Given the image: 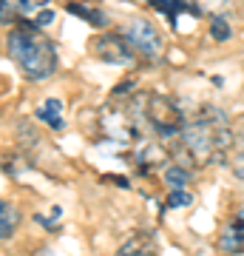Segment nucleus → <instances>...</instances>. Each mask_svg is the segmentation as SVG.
Returning a JSON list of instances; mask_svg holds the SVG:
<instances>
[{
    "label": "nucleus",
    "instance_id": "1",
    "mask_svg": "<svg viewBox=\"0 0 244 256\" xmlns=\"http://www.w3.org/2000/svg\"><path fill=\"white\" fill-rule=\"evenodd\" d=\"M233 140L236 134L230 117L216 106H205L193 114H185V126L173 142L176 151L185 156V165L193 162L199 168H208V165H222L230 156Z\"/></svg>",
    "mask_w": 244,
    "mask_h": 256
},
{
    "label": "nucleus",
    "instance_id": "2",
    "mask_svg": "<svg viewBox=\"0 0 244 256\" xmlns=\"http://www.w3.org/2000/svg\"><path fill=\"white\" fill-rule=\"evenodd\" d=\"M6 52H9L11 63L17 66L28 80H48L57 72V66H60L54 43L37 26H31L28 20L9 28Z\"/></svg>",
    "mask_w": 244,
    "mask_h": 256
},
{
    "label": "nucleus",
    "instance_id": "3",
    "mask_svg": "<svg viewBox=\"0 0 244 256\" xmlns=\"http://www.w3.org/2000/svg\"><path fill=\"white\" fill-rule=\"evenodd\" d=\"M136 97H139L145 126L151 128L156 137L171 140V142L179 137L182 126H185V111L176 106V100H171L168 94H159V92L136 94Z\"/></svg>",
    "mask_w": 244,
    "mask_h": 256
},
{
    "label": "nucleus",
    "instance_id": "4",
    "mask_svg": "<svg viewBox=\"0 0 244 256\" xmlns=\"http://www.w3.org/2000/svg\"><path fill=\"white\" fill-rule=\"evenodd\" d=\"M125 40L131 43V48L136 52V57H145L148 63H159L165 54V40L159 34V28L145 18H134L125 26Z\"/></svg>",
    "mask_w": 244,
    "mask_h": 256
},
{
    "label": "nucleus",
    "instance_id": "5",
    "mask_svg": "<svg viewBox=\"0 0 244 256\" xmlns=\"http://www.w3.org/2000/svg\"><path fill=\"white\" fill-rule=\"evenodd\" d=\"M94 54L100 57L102 63L122 66V68H131V66H136V60H139L122 32H105V34H100L94 40Z\"/></svg>",
    "mask_w": 244,
    "mask_h": 256
},
{
    "label": "nucleus",
    "instance_id": "6",
    "mask_svg": "<svg viewBox=\"0 0 244 256\" xmlns=\"http://www.w3.org/2000/svg\"><path fill=\"white\" fill-rule=\"evenodd\" d=\"M48 0H0V26L9 23H26V18H31L40 6H45Z\"/></svg>",
    "mask_w": 244,
    "mask_h": 256
},
{
    "label": "nucleus",
    "instance_id": "7",
    "mask_svg": "<svg viewBox=\"0 0 244 256\" xmlns=\"http://www.w3.org/2000/svg\"><path fill=\"white\" fill-rule=\"evenodd\" d=\"M114 256H159V248H156L154 234L148 230H134L122 239V245L117 248Z\"/></svg>",
    "mask_w": 244,
    "mask_h": 256
},
{
    "label": "nucleus",
    "instance_id": "8",
    "mask_svg": "<svg viewBox=\"0 0 244 256\" xmlns=\"http://www.w3.org/2000/svg\"><path fill=\"white\" fill-rule=\"evenodd\" d=\"M148 3H151L159 14H165L173 28H176L179 14H193V18H199V14H202V9H199V3H196V0H148Z\"/></svg>",
    "mask_w": 244,
    "mask_h": 256
},
{
    "label": "nucleus",
    "instance_id": "9",
    "mask_svg": "<svg viewBox=\"0 0 244 256\" xmlns=\"http://www.w3.org/2000/svg\"><path fill=\"white\" fill-rule=\"evenodd\" d=\"M219 250L227 256H239L244 254V225L239 220L225 222V228L219 234Z\"/></svg>",
    "mask_w": 244,
    "mask_h": 256
},
{
    "label": "nucleus",
    "instance_id": "10",
    "mask_svg": "<svg viewBox=\"0 0 244 256\" xmlns=\"http://www.w3.org/2000/svg\"><path fill=\"white\" fill-rule=\"evenodd\" d=\"M34 117L40 120V122H45V126L51 128V131H63V128H65V120H63V102L57 100V97H48V100H45L43 106H37Z\"/></svg>",
    "mask_w": 244,
    "mask_h": 256
},
{
    "label": "nucleus",
    "instance_id": "11",
    "mask_svg": "<svg viewBox=\"0 0 244 256\" xmlns=\"http://www.w3.org/2000/svg\"><path fill=\"white\" fill-rule=\"evenodd\" d=\"M65 12L82 18L88 26H94V28H105L108 26V14L100 12V9H91V6H85V3H65Z\"/></svg>",
    "mask_w": 244,
    "mask_h": 256
},
{
    "label": "nucleus",
    "instance_id": "12",
    "mask_svg": "<svg viewBox=\"0 0 244 256\" xmlns=\"http://www.w3.org/2000/svg\"><path fill=\"white\" fill-rule=\"evenodd\" d=\"M20 228V210L14 202L0 200V239H9Z\"/></svg>",
    "mask_w": 244,
    "mask_h": 256
},
{
    "label": "nucleus",
    "instance_id": "13",
    "mask_svg": "<svg viewBox=\"0 0 244 256\" xmlns=\"http://www.w3.org/2000/svg\"><path fill=\"white\" fill-rule=\"evenodd\" d=\"M162 180L165 185L171 188V191H182V188H188V180H190V171L185 162H168L162 171Z\"/></svg>",
    "mask_w": 244,
    "mask_h": 256
},
{
    "label": "nucleus",
    "instance_id": "14",
    "mask_svg": "<svg viewBox=\"0 0 244 256\" xmlns=\"http://www.w3.org/2000/svg\"><path fill=\"white\" fill-rule=\"evenodd\" d=\"M230 168H233L236 180L244 182V131L233 140V148H230Z\"/></svg>",
    "mask_w": 244,
    "mask_h": 256
},
{
    "label": "nucleus",
    "instance_id": "15",
    "mask_svg": "<svg viewBox=\"0 0 244 256\" xmlns=\"http://www.w3.org/2000/svg\"><path fill=\"white\" fill-rule=\"evenodd\" d=\"M230 23H227V18L225 14H216V18L210 20V37L216 40V43H227L230 40Z\"/></svg>",
    "mask_w": 244,
    "mask_h": 256
},
{
    "label": "nucleus",
    "instance_id": "16",
    "mask_svg": "<svg viewBox=\"0 0 244 256\" xmlns=\"http://www.w3.org/2000/svg\"><path fill=\"white\" fill-rule=\"evenodd\" d=\"M190 202H193V194H190L188 188H182V191H171V194H168L165 205H168V208H185V205H190Z\"/></svg>",
    "mask_w": 244,
    "mask_h": 256
},
{
    "label": "nucleus",
    "instance_id": "17",
    "mask_svg": "<svg viewBox=\"0 0 244 256\" xmlns=\"http://www.w3.org/2000/svg\"><path fill=\"white\" fill-rule=\"evenodd\" d=\"M28 23H31V26H37V28H43V26H48V23H54V12H51V9L37 12L34 20H28Z\"/></svg>",
    "mask_w": 244,
    "mask_h": 256
},
{
    "label": "nucleus",
    "instance_id": "18",
    "mask_svg": "<svg viewBox=\"0 0 244 256\" xmlns=\"http://www.w3.org/2000/svg\"><path fill=\"white\" fill-rule=\"evenodd\" d=\"M236 220H239V222H242V225H244V205H242V208H239V214H236Z\"/></svg>",
    "mask_w": 244,
    "mask_h": 256
}]
</instances>
